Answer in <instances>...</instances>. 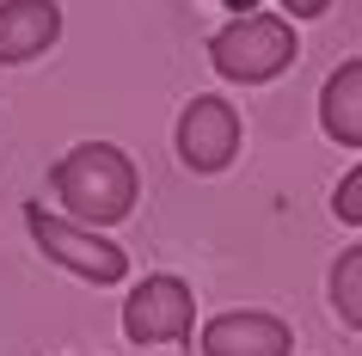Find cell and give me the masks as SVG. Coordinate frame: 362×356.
I'll return each mask as SVG.
<instances>
[{"label": "cell", "instance_id": "8992f818", "mask_svg": "<svg viewBox=\"0 0 362 356\" xmlns=\"http://www.w3.org/2000/svg\"><path fill=\"white\" fill-rule=\"evenodd\" d=\"M197 350L203 356H288L295 332H288V319L264 314V307H233V314H215L197 332Z\"/></svg>", "mask_w": 362, "mask_h": 356}, {"label": "cell", "instance_id": "3957f363", "mask_svg": "<svg viewBox=\"0 0 362 356\" xmlns=\"http://www.w3.org/2000/svg\"><path fill=\"white\" fill-rule=\"evenodd\" d=\"M25 227H31V240H37L43 258L62 264V270H74L80 282L111 289V282L129 277V252L105 240V227H86L74 215H49V209H25Z\"/></svg>", "mask_w": 362, "mask_h": 356}, {"label": "cell", "instance_id": "30bf717a", "mask_svg": "<svg viewBox=\"0 0 362 356\" xmlns=\"http://www.w3.org/2000/svg\"><path fill=\"white\" fill-rule=\"evenodd\" d=\"M332 215H338L344 227H362V166H350L338 178V190H332Z\"/></svg>", "mask_w": 362, "mask_h": 356}, {"label": "cell", "instance_id": "5b68a950", "mask_svg": "<svg viewBox=\"0 0 362 356\" xmlns=\"http://www.w3.org/2000/svg\"><path fill=\"white\" fill-rule=\"evenodd\" d=\"M172 148H178V166L197 172V178H215V172L233 166V154H240V111H233L228 98H191L185 111H178V130H172Z\"/></svg>", "mask_w": 362, "mask_h": 356}, {"label": "cell", "instance_id": "52a82bcc", "mask_svg": "<svg viewBox=\"0 0 362 356\" xmlns=\"http://www.w3.org/2000/svg\"><path fill=\"white\" fill-rule=\"evenodd\" d=\"M62 38V6L56 0H0V68L37 62Z\"/></svg>", "mask_w": 362, "mask_h": 356}, {"label": "cell", "instance_id": "9c48e42d", "mask_svg": "<svg viewBox=\"0 0 362 356\" xmlns=\"http://www.w3.org/2000/svg\"><path fill=\"white\" fill-rule=\"evenodd\" d=\"M325 295H332V314L362 332V246H344L332 258V277H325Z\"/></svg>", "mask_w": 362, "mask_h": 356}, {"label": "cell", "instance_id": "7a4b0ae2", "mask_svg": "<svg viewBox=\"0 0 362 356\" xmlns=\"http://www.w3.org/2000/svg\"><path fill=\"white\" fill-rule=\"evenodd\" d=\"M301 56V43H295V19L288 13H233L221 31L209 38V68L233 86H264V80L288 74Z\"/></svg>", "mask_w": 362, "mask_h": 356}, {"label": "cell", "instance_id": "8fae6325", "mask_svg": "<svg viewBox=\"0 0 362 356\" xmlns=\"http://www.w3.org/2000/svg\"><path fill=\"white\" fill-rule=\"evenodd\" d=\"M325 6H332V0H283V13H288V19H320Z\"/></svg>", "mask_w": 362, "mask_h": 356}, {"label": "cell", "instance_id": "ba28073f", "mask_svg": "<svg viewBox=\"0 0 362 356\" xmlns=\"http://www.w3.org/2000/svg\"><path fill=\"white\" fill-rule=\"evenodd\" d=\"M320 130L338 148H362V56L332 68V80L320 86Z\"/></svg>", "mask_w": 362, "mask_h": 356}, {"label": "cell", "instance_id": "6da1fadb", "mask_svg": "<svg viewBox=\"0 0 362 356\" xmlns=\"http://www.w3.org/2000/svg\"><path fill=\"white\" fill-rule=\"evenodd\" d=\"M49 190H56L62 215H74L86 227H117L141 197L135 160L111 142H80L49 166Z\"/></svg>", "mask_w": 362, "mask_h": 356}, {"label": "cell", "instance_id": "7c38bea8", "mask_svg": "<svg viewBox=\"0 0 362 356\" xmlns=\"http://www.w3.org/2000/svg\"><path fill=\"white\" fill-rule=\"evenodd\" d=\"M228 6H233V13H252V0H228Z\"/></svg>", "mask_w": 362, "mask_h": 356}, {"label": "cell", "instance_id": "277c9868", "mask_svg": "<svg viewBox=\"0 0 362 356\" xmlns=\"http://www.w3.org/2000/svg\"><path fill=\"white\" fill-rule=\"evenodd\" d=\"M123 338L129 344H191L197 338V295L185 277H141L123 295Z\"/></svg>", "mask_w": 362, "mask_h": 356}]
</instances>
